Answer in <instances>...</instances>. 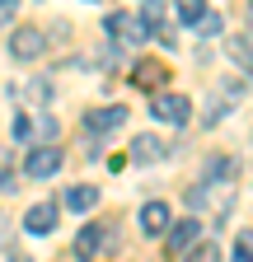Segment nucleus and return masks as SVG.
Segmentation results:
<instances>
[{"label":"nucleus","instance_id":"obj_1","mask_svg":"<svg viewBox=\"0 0 253 262\" xmlns=\"http://www.w3.org/2000/svg\"><path fill=\"white\" fill-rule=\"evenodd\" d=\"M150 113L155 122H164V126H187V117H193V98L187 94H150Z\"/></svg>","mask_w":253,"mask_h":262},{"label":"nucleus","instance_id":"obj_2","mask_svg":"<svg viewBox=\"0 0 253 262\" xmlns=\"http://www.w3.org/2000/svg\"><path fill=\"white\" fill-rule=\"evenodd\" d=\"M103 28H108V38H113V42H122V47L150 42V24H145V19H136V14H122V10H117V14H108V24H103Z\"/></svg>","mask_w":253,"mask_h":262},{"label":"nucleus","instance_id":"obj_3","mask_svg":"<svg viewBox=\"0 0 253 262\" xmlns=\"http://www.w3.org/2000/svg\"><path fill=\"white\" fill-rule=\"evenodd\" d=\"M61 164H66V159H61L56 145H33V150H28V159H24V173L43 183V178H56V173H61Z\"/></svg>","mask_w":253,"mask_h":262},{"label":"nucleus","instance_id":"obj_4","mask_svg":"<svg viewBox=\"0 0 253 262\" xmlns=\"http://www.w3.org/2000/svg\"><path fill=\"white\" fill-rule=\"evenodd\" d=\"M235 178H239V159H230V155H211L202 164V187H220L225 192Z\"/></svg>","mask_w":253,"mask_h":262},{"label":"nucleus","instance_id":"obj_5","mask_svg":"<svg viewBox=\"0 0 253 262\" xmlns=\"http://www.w3.org/2000/svg\"><path fill=\"white\" fill-rule=\"evenodd\" d=\"M43 52H47L43 28H14V38H10V56L14 61H38Z\"/></svg>","mask_w":253,"mask_h":262},{"label":"nucleus","instance_id":"obj_6","mask_svg":"<svg viewBox=\"0 0 253 262\" xmlns=\"http://www.w3.org/2000/svg\"><path fill=\"white\" fill-rule=\"evenodd\" d=\"M126 117H132V113H126L122 103H108V108H94V113H85V131H89V136H108V131H117Z\"/></svg>","mask_w":253,"mask_h":262},{"label":"nucleus","instance_id":"obj_7","mask_svg":"<svg viewBox=\"0 0 253 262\" xmlns=\"http://www.w3.org/2000/svg\"><path fill=\"white\" fill-rule=\"evenodd\" d=\"M56 215H61V211H56L52 202H38V206H28V211H24V229L43 239V234H52V229H56Z\"/></svg>","mask_w":253,"mask_h":262},{"label":"nucleus","instance_id":"obj_8","mask_svg":"<svg viewBox=\"0 0 253 262\" xmlns=\"http://www.w3.org/2000/svg\"><path fill=\"white\" fill-rule=\"evenodd\" d=\"M136 220H141V229H145V234H164V229H174V211H169L164 202H145Z\"/></svg>","mask_w":253,"mask_h":262},{"label":"nucleus","instance_id":"obj_9","mask_svg":"<svg viewBox=\"0 0 253 262\" xmlns=\"http://www.w3.org/2000/svg\"><path fill=\"white\" fill-rule=\"evenodd\" d=\"M197 239H202V225L197 220H178L169 234H164V248L169 253H183V248H197Z\"/></svg>","mask_w":253,"mask_h":262},{"label":"nucleus","instance_id":"obj_10","mask_svg":"<svg viewBox=\"0 0 253 262\" xmlns=\"http://www.w3.org/2000/svg\"><path fill=\"white\" fill-rule=\"evenodd\" d=\"M164 80H169V75H164V66H160V61H136V66H132V84H136V89L160 94Z\"/></svg>","mask_w":253,"mask_h":262},{"label":"nucleus","instance_id":"obj_11","mask_svg":"<svg viewBox=\"0 0 253 262\" xmlns=\"http://www.w3.org/2000/svg\"><path fill=\"white\" fill-rule=\"evenodd\" d=\"M169 150H164V141L160 136H132V164H155V159H164Z\"/></svg>","mask_w":253,"mask_h":262},{"label":"nucleus","instance_id":"obj_12","mask_svg":"<svg viewBox=\"0 0 253 262\" xmlns=\"http://www.w3.org/2000/svg\"><path fill=\"white\" fill-rule=\"evenodd\" d=\"M99 248H103V229H99V225H85L80 234H75V257H80V262H94V253H99Z\"/></svg>","mask_w":253,"mask_h":262},{"label":"nucleus","instance_id":"obj_13","mask_svg":"<svg viewBox=\"0 0 253 262\" xmlns=\"http://www.w3.org/2000/svg\"><path fill=\"white\" fill-rule=\"evenodd\" d=\"M66 206H71V211H80V215H85V211H94V206H99V187H85V183H80V187H71V192H66Z\"/></svg>","mask_w":253,"mask_h":262},{"label":"nucleus","instance_id":"obj_14","mask_svg":"<svg viewBox=\"0 0 253 262\" xmlns=\"http://www.w3.org/2000/svg\"><path fill=\"white\" fill-rule=\"evenodd\" d=\"M206 14H211V10H206V0H178V19H183V24H193V28H197Z\"/></svg>","mask_w":253,"mask_h":262},{"label":"nucleus","instance_id":"obj_15","mask_svg":"<svg viewBox=\"0 0 253 262\" xmlns=\"http://www.w3.org/2000/svg\"><path fill=\"white\" fill-rule=\"evenodd\" d=\"M183 262H220V248H216V244H211V239H202V244H197V248H193V253H187V257H183Z\"/></svg>","mask_w":253,"mask_h":262},{"label":"nucleus","instance_id":"obj_16","mask_svg":"<svg viewBox=\"0 0 253 262\" xmlns=\"http://www.w3.org/2000/svg\"><path fill=\"white\" fill-rule=\"evenodd\" d=\"M235 262H253V229H239V239H235Z\"/></svg>","mask_w":253,"mask_h":262},{"label":"nucleus","instance_id":"obj_17","mask_svg":"<svg viewBox=\"0 0 253 262\" xmlns=\"http://www.w3.org/2000/svg\"><path fill=\"white\" fill-rule=\"evenodd\" d=\"M19 94H24V98H33V103H47V98H52V84H47V80H33V84H24Z\"/></svg>","mask_w":253,"mask_h":262},{"label":"nucleus","instance_id":"obj_18","mask_svg":"<svg viewBox=\"0 0 253 262\" xmlns=\"http://www.w3.org/2000/svg\"><path fill=\"white\" fill-rule=\"evenodd\" d=\"M230 56H235V61L244 66L248 75H253V47H248V42H230Z\"/></svg>","mask_w":253,"mask_h":262},{"label":"nucleus","instance_id":"obj_19","mask_svg":"<svg viewBox=\"0 0 253 262\" xmlns=\"http://www.w3.org/2000/svg\"><path fill=\"white\" fill-rule=\"evenodd\" d=\"M10 136L14 141H33V122H28V117H14L10 122Z\"/></svg>","mask_w":253,"mask_h":262},{"label":"nucleus","instance_id":"obj_20","mask_svg":"<svg viewBox=\"0 0 253 262\" xmlns=\"http://www.w3.org/2000/svg\"><path fill=\"white\" fill-rule=\"evenodd\" d=\"M220 24H225L220 14H206V19L197 24V38H216V33H220Z\"/></svg>","mask_w":253,"mask_h":262},{"label":"nucleus","instance_id":"obj_21","mask_svg":"<svg viewBox=\"0 0 253 262\" xmlns=\"http://www.w3.org/2000/svg\"><path fill=\"white\" fill-rule=\"evenodd\" d=\"M19 5H24V0H0V28H10V24H14Z\"/></svg>","mask_w":253,"mask_h":262},{"label":"nucleus","instance_id":"obj_22","mask_svg":"<svg viewBox=\"0 0 253 262\" xmlns=\"http://www.w3.org/2000/svg\"><path fill=\"white\" fill-rule=\"evenodd\" d=\"M38 131H43V136H52V141H56V131H61V126H56V117H43V122H38Z\"/></svg>","mask_w":253,"mask_h":262},{"label":"nucleus","instance_id":"obj_23","mask_svg":"<svg viewBox=\"0 0 253 262\" xmlns=\"http://www.w3.org/2000/svg\"><path fill=\"white\" fill-rule=\"evenodd\" d=\"M248 28H253V5H248Z\"/></svg>","mask_w":253,"mask_h":262}]
</instances>
